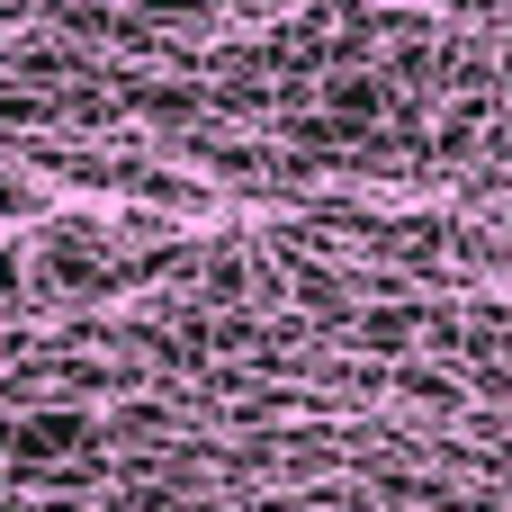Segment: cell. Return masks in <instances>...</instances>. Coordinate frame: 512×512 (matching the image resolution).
I'll return each mask as SVG.
<instances>
[{"label":"cell","instance_id":"obj_1","mask_svg":"<svg viewBox=\"0 0 512 512\" xmlns=\"http://www.w3.org/2000/svg\"><path fill=\"white\" fill-rule=\"evenodd\" d=\"M324 108H333L342 135H369V126L387 117V81H378L369 63H333V72H324Z\"/></svg>","mask_w":512,"mask_h":512}]
</instances>
